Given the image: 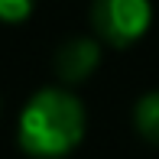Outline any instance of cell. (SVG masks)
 Masks as SVG:
<instances>
[{
	"instance_id": "7a4b0ae2",
	"label": "cell",
	"mask_w": 159,
	"mask_h": 159,
	"mask_svg": "<svg viewBox=\"0 0 159 159\" xmlns=\"http://www.w3.org/2000/svg\"><path fill=\"white\" fill-rule=\"evenodd\" d=\"M153 23L149 0H91V26L98 39L114 49H127L146 36Z\"/></svg>"
},
{
	"instance_id": "277c9868",
	"label": "cell",
	"mask_w": 159,
	"mask_h": 159,
	"mask_svg": "<svg viewBox=\"0 0 159 159\" xmlns=\"http://www.w3.org/2000/svg\"><path fill=\"white\" fill-rule=\"evenodd\" d=\"M133 127L146 143L159 146V91H146L133 107Z\"/></svg>"
},
{
	"instance_id": "6da1fadb",
	"label": "cell",
	"mask_w": 159,
	"mask_h": 159,
	"mask_svg": "<svg viewBox=\"0 0 159 159\" xmlns=\"http://www.w3.org/2000/svg\"><path fill=\"white\" fill-rule=\"evenodd\" d=\"M84 104L68 88H39L26 101L16 140L33 159H62L84 140Z\"/></svg>"
},
{
	"instance_id": "3957f363",
	"label": "cell",
	"mask_w": 159,
	"mask_h": 159,
	"mask_svg": "<svg viewBox=\"0 0 159 159\" xmlns=\"http://www.w3.org/2000/svg\"><path fill=\"white\" fill-rule=\"evenodd\" d=\"M98 65H101V39H91V36H75L62 42L55 52V71L65 84H78L91 78Z\"/></svg>"
},
{
	"instance_id": "5b68a950",
	"label": "cell",
	"mask_w": 159,
	"mask_h": 159,
	"mask_svg": "<svg viewBox=\"0 0 159 159\" xmlns=\"http://www.w3.org/2000/svg\"><path fill=\"white\" fill-rule=\"evenodd\" d=\"M36 0H0V23L7 26H20L33 16Z\"/></svg>"
}]
</instances>
